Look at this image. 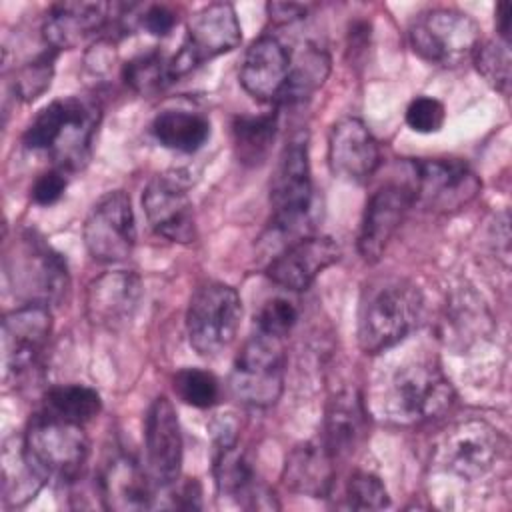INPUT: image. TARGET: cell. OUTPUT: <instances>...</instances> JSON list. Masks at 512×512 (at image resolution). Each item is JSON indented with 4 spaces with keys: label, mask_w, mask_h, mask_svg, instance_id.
<instances>
[{
    "label": "cell",
    "mask_w": 512,
    "mask_h": 512,
    "mask_svg": "<svg viewBox=\"0 0 512 512\" xmlns=\"http://www.w3.org/2000/svg\"><path fill=\"white\" fill-rule=\"evenodd\" d=\"M212 474L218 494L242 500L248 508H278L274 496L256 484L254 470L238 448L236 428L226 420L212 422Z\"/></svg>",
    "instance_id": "cell-14"
},
{
    "label": "cell",
    "mask_w": 512,
    "mask_h": 512,
    "mask_svg": "<svg viewBox=\"0 0 512 512\" xmlns=\"http://www.w3.org/2000/svg\"><path fill=\"white\" fill-rule=\"evenodd\" d=\"M284 484L296 494L324 498L332 490L334 460L322 442H304L292 448L284 464Z\"/></svg>",
    "instance_id": "cell-25"
},
{
    "label": "cell",
    "mask_w": 512,
    "mask_h": 512,
    "mask_svg": "<svg viewBox=\"0 0 512 512\" xmlns=\"http://www.w3.org/2000/svg\"><path fill=\"white\" fill-rule=\"evenodd\" d=\"M102 410L100 394L86 384H58L44 394V414L84 426Z\"/></svg>",
    "instance_id": "cell-30"
},
{
    "label": "cell",
    "mask_w": 512,
    "mask_h": 512,
    "mask_svg": "<svg viewBox=\"0 0 512 512\" xmlns=\"http://www.w3.org/2000/svg\"><path fill=\"white\" fill-rule=\"evenodd\" d=\"M240 40L242 28L232 4L214 2L200 8L188 18L186 38L176 56L170 58L174 80L188 74L206 60L234 50Z\"/></svg>",
    "instance_id": "cell-11"
},
{
    "label": "cell",
    "mask_w": 512,
    "mask_h": 512,
    "mask_svg": "<svg viewBox=\"0 0 512 512\" xmlns=\"http://www.w3.org/2000/svg\"><path fill=\"white\" fill-rule=\"evenodd\" d=\"M112 8L114 6L106 2L54 4L42 22V36L46 46H50L54 52L78 48L108 24Z\"/></svg>",
    "instance_id": "cell-23"
},
{
    "label": "cell",
    "mask_w": 512,
    "mask_h": 512,
    "mask_svg": "<svg viewBox=\"0 0 512 512\" xmlns=\"http://www.w3.org/2000/svg\"><path fill=\"white\" fill-rule=\"evenodd\" d=\"M292 66L290 50L270 34L250 44L240 66L242 88L260 102H278Z\"/></svg>",
    "instance_id": "cell-22"
},
{
    "label": "cell",
    "mask_w": 512,
    "mask_h": 512,
    "mask_svg": "<svg viewBox=\"0 0 512 512\" xmlns=\"http://www.w3.org/2000/svg\"><path fill=\"white\" fill-rule=\"evenodd\" d=\"M66 186H68L66 172L54 166V168L42 172V174L32 182L30 200H32L36 206H52V204H56V202L64 196Z\"/></svg>",
    "instance_id": "cell-39"
},
{
    "label": "cell",
    "mask_w": 512,
    "mask_h": 512,
    "mask_svg": "<svg viewBox=\"0 0 512 512\" xmlns=\"http://www.w3.org/2000/svg\"><path fill=\"white\" fill-rule=\"evenodd\" d=\"M122 80L136 94L152 96L172 84L174 76L170 70V60L162 52L150 50L134 56L122 66Z\"/></svg>",
    "instance_id": "cell-31"
},
{
    "label": "cell",
    "mask_w": 512,
    "mask_h": 512,
    "mask_svg": "<svg viewBox=\"0 0 512 512\" xmlns=\"http://www.w3.org/2000/svg\"><path fill=\"white\" fill-rule=\"evenodd\" d=\"M504 450L502 434L482 418H466L448 426L432 452L438 470L462 480L484 476Z\"/></svg>",
    "instance_id": "cell-10"
},
{
    "label": "cell",
    "mask_w": 512,
    "mask_h": 512,
    "mask_svg": "<svg viewBox=\"0 0 512 512\" xmlns=\"http://www.w3.org/2000/svg\"><path fill=\"white\" fill-rule=\"evenodd\" d=\"M454 402V388L430 356L400 362L372 396V410L392 424L412 426L442 416Z\"/></svg>",
    "instance_id": "cell-1"
},
{
    "label": "cell",
    "mask_w": 512,
    "mask_h": 512,
    "mask_svg": "<svg viewBox=\"0 0 512 512\" xmlns=\"http://www.w3.org/2000/svg\"><path fill=\"white\" fill-rule=\"evenodd\" d=\"M412 204L416 202L410 184H384L368 198L356 242L364 262L382 258Z\"/></svg>",
    "instance_id": "cell-16"
},
{
    "label": "cell",
    "mask_w": 512,
    "mask_h": 512,
    "mask_svg": "<svg viewBox=\"0 0 512 512\" xmlns=\"http://www.w3.org/2000/svg\"><path fill=\"white\" fill-rule=\"evenodd\" d=\"M242 300L238 292L218 280L200 284L186 310V334L200 356H216L226 350L240 328Z\"/></svg>",
    "instance_id": "cell-8"
},
{
    "label": "cell",
    "mask_w": 512,
    "mask_h": 512,
    "mask_svg": "<svg viewBox=\"0 0 512 512\" xmlns=\"http://www.w3.org/2000/svg\"><path fill=\"white\" fill-rule=\"evenodd\" d=\"M412 50L426 62L458 66L472 60L480 46L476 20L454 8H428L418 12L408 28Z\"/></svg>",
    "instance_id": "cell-7"
},
{
    "label": "cell",
    "mask_w": 512,
    "mask_h": 512,
    "mask_svg": "<svg viewBox=\"0 0 512 512\" xmlns=\"http://www.w3.org/2000/svg\"><path fill=\"white\" fill-rule=\"evenodd\" d=\"M82 238L88 254L106 264L126 260L136 244V220L124 190L104 194L86 216Z\"/></svg>",
    "instance_id": "cell-12"
},
{
    "label": "cell",
    "mask_w": 512,
    "mask_h": 512,
    "mask_svg": "<svg viewBox=\"0 0 512 512\" xmlns=\"http://www.w3.org/2000/svg\"><path fill=\"white\" fill-rule=\"evenodd\" d=\"M510 24H512V6L510 2H500L496 6V28L500 34V40L510 42Z\"/></svg>",
    "instance_id": "cell-42"
},
{
    "label": "cell",
    "mask_w": 512,
    "mask_h": 512,
    "mask_svg": "<svg viewBox=\"0 0 512 512\" xmlns=\"http://www.w3.org/2000/svg\"><path fill=\"white\" fill-rule=\"evenodd\" d=\"M298 320V310L286 298H272L264 302L256 316V330L268 336L284 338Z\"/></svg>",
    "instance_id": "cell-37"
},
{
    "label": "cell",
    "mask_w": 512,
    "mask_h": 512,
    "mask_svg": "<svg viewBox=\"0 0 512 512\" xmlns=\"http://www.w3.org/2000/svg\"><path fill=\"white\" fill-rule=\"evenodd\" d=\"M330 72V58L324 50L308 46L296 60H292L288 80L276 104L294 106L302 104L324 84Z\"/></svg>",
    "instance_id": "cell-29"
},
{
    "label": "cell",
    "mask_w": 512,
    "mask_h": 512,
    "mask_svg": "<svg viewBox=\"0 0 512 512\" xmlns=\"http://www.w3.org/2000/svg\"><path fill=\"white\" fill-rule=\"evenodd\" d=\"M328 164L334 176L362 184L380 166V146L358 118L338 120L328 136Z\"/></svg>",
    "instance_id": "cell-21"
},
{
    "label": "cell",
    "mask_w": 512,
    "mask_h": 512,
    "mask_svg": "<svg viewBox=\"0 0 512 512\" xmlns=\"http://www.w3.org/2000/svg\"><path fill=\"white\" fill-rule=\"evenodd\" d=\"M12 456H14V462H10L8 456H4L2 494H4V502L8 506H24L40 492L46 478H42L32 468V464L28 462V458L22 450V442H20V448Z\"/></svg>",
    "instance_id": "cell-32"
},
{
    "label": "cell",
    "mask_w": 512,
    "mask_h": 512,
    "mask_svg": "<svg viewBox=\"0 0 512 512\" xmlns=\"http://www.w3.org/2000/svg\"><path fill=\"white\" fill-rule=\"evenodd\" d=\"M6 278L26 304L60 302L68 290L66 260L34 232L20 234L4 256Z\"/></svg>",
    "instance_id": "cell-5"
},
{
    "label": "cell",
    "mask_w": 512,
    "mask_h": 512,
    "mask_svg": "<svg viewBox=\"0 0 512 512\" xmlns=\"http://www.w3.org/2000/svg\"><path fill=\"white\" fill-rule=\"evenodd\" d=\"M272 230L280 236H294L306 232V224L314 206V184L308 160L306 132L294 134L282 148L270 180Z\"/></svg>",
    "instance_id": "cell-4"
},
{
    "label": "cell",
    "mask_w": 512,
    "mask_h": 512,
    "mask_svg": "<svg viewBox=\"0 0 512 512\" xmlns=\"http://www.w3.org/2000/svg\"><path fill=\"white\" fill-rule=\"evenodd\" d=\"M22 450L42 478L70 482L78 478L88 458V438L82 426L42 412L30 420Z\"/></svg>",
    "instance_id": "cell-6"
},
{
    "label": "cell",
    "mask_w": 512,
    "mask_h": 512,
    "mask_svg": "<svg viewBox=\"0 0 512 512\" xmlns=\"http://www.w3.org/2000/svg\"><path fill=\"white\" fill-rule=\"evenodd\" d=\"M414 202L452 212L476 198L482 182L460 158H422L414 162Z\"/></svg>",
    "instance_id": "cell-13"
},
{
    "label": "cell",
    "mask_w": 512,
    "mask_h": 512,
    "mask_svg": "<svg viewBox=\"0 0 512 512\" xmlns=\"http://www.w3.org/2000/svg\"><path fill=\"white\" fill-rule=\"evenodd\" d=\"M472 62L478 74L504 96L510 88V42L504 40H488L480 42L476 48Z\"/></svg>",
    "instance_id": "cell-34"
},
{
    "label": "cell",
    "mask_w": 512,
    "mask_h": 512,
    "mask_svg": "<svg viewBox=\"0 0 512 512\" xmlns=\"http://www.w3.org/2000/svg\"><path fill=\"white\" fill-rule=\"evenodd\" d=\"M176 14L172 8L164 6V4H152L148 6L142 14H140V26L154 34V36H166L172 32V28L176 26Z\"/></svg>",
    "instance_id": "cell-40"
},
{
    "label": "cell",
    "mask_w": 512,
    "mask_h": 512,
    "mask_svg": "<svg viewBox=\"0 0 512 512\" xmlns=\"http://www.w3.org/2000/svg\"><path fill=\"white\" fill-rule=\"evenodd\" d=\"M142 208L150 228L158 236L178 244H190L196 240L194 204L186 186L178 178H152L144 188Z\"/></svg>",
    "instance_id": "cell-18"
},
{
    "label": "cell",
    "mask_w": 512,
    "mask_h": 512,
    "mask_svg": "<svg viewBox=\"0 0 512 512\" xmlns=\"http://www.w3.org/2000/svg\"><path fill=\"white\" fill-rule=\"evenodd\" d=\"M152 478L126 454L114 456L102 470L98 488L108 510H144L152 504Z\"/></svg>",
    "instance_id": "cell-24"
},
{
    "label": "cell",
    "mask_w": 512,
    "mask_h": 512,
    "mask_svg": "<svg viewBox=\"0 0 512 512\" xmlns=\"http://www.w3.org/2000/svg\"><path fill=\"white\" fill-rule=\"evenodd\" d=\"M152 136L168 150L192 154L210 138V122L204 114L184 108H168L152 120Z\"/></svg>",
    "instance_id": "cell-27"
},
{
    "label": "cell",
    "mask_w": 512,
    "mask_h": 512,
    "mask_svg": "<svg viewBox=\"0 0 512 512\" xmlns=\"http://www.w3.org/2000/svg\"><path fill=\"white\" fill-rule=\"evenodd\" d=\"M342 256L340 246L330 236H302L284 246L266 266V276L290 290L302 292Z\"/></svg>",
    "instance_id": "cell-19"
},
{
    "label": "cell",
    "mask_w": 512,
    "mask_h": 512,
    "mask_svg": "<svg viewBox=\"0 0 512 512\" xmlns=\"http://www.w3.org/2000/svg\"><path fill=\"white\" fill-rule=\"evenodd\" d=\"M266 10L274 24H290L304 18L308 12V6L296 4V2H268Z\"/></svg>",
    "instance_id": "cell-41"
},
{
    "label": "cell",
    "mask_w": 512,
    "mask_h": 512,
    "mask_svg": "<svg viewBox=\"0 0 512 512\" xmlns=\"http://www.w3.org/2000/svg\"><path fill=\"white\" fill-rule=\"evenodd\" d=\"M390 496L382 480L372 472H354L346 482V506L352 510H382Z\"/></svg>",
    "instance_id": "cell-36"
},
{
    "label": "cell",
    "mask_w": 512,
    "mask_h": 512,
    "mask_svg": "<svg viewBox=\"0 0 512 512\" xmlns=\"http://www.w3.org/2000/svg\"><path fill=\"white\" fill-rule=\"evenodd\" d=\"M174 394L188 406L212 408L220 400V382L212 372L182 368L172 376Z\"/></svg>",
    "instance_id": "cell-33"
},
{
    "label": "cell",
    "mask_w": 512,
    "mask_h": 512,
    "mask_svg": "<svg viewBox=\"0 0 512 512\" xmlns=\"http://www.w3.org/2000/svg\"><path fill=\"white\" fill-rule=\"evenodd\" d=\"M282 340L256 330L240 348L228 380L230 392L240 404L268 408L278 402L286 366Z\"/></svg>",
    "instance_id": "cell-9"
},
{
    "label": "cell",
    "mask_w": 512,
    "mask_h": 512,
    "mask_svg": "<svg viewBox=\"0 0 512 512\" xmlns=\"http://www.w3.org/2000/svg\"><path fill=\"white\" fill-rule=\"evenodd\" d=\"M364 420L366 408L354 392H338L330 398L320 442L334 462L354 452L364 432Z\"/></svg>",
    "instance_id": "cell-26"
},
{
    "label": "cell",
    "mask_w": 512,
    "mask_h": 512,
    "mask_svg": "<svg viewBox=\"0 0 512 512\" xmlns=\"http://www.w3.org/2000/svg\"><path fill=\"white\" fill-rule=\"evenodd\" d=\"M54 58L56 52L48 48L46 52L38 54L16 70L12 80V90L16 98H20L22 102H32L50 88L54 76Z\"/></svg>",
    "instance_id": "cell-35"
},
{
    "label": "cell",
    "mask_w": 512,
    "mask_h": 512,
    "mask_svg": "<svg viewBox=\"0 0 512 512\" xmlns=\"http://www.w3.org/2000/svg\"><path fill=\"white\" fill-rule=\"evenodd\" d=\"M52 332V312L46 304H24L2 318L4 380L18 378L36 366Z\"/></svg>",
    "instance_id": "cell-15"
},
{
    "label": "cell",
    "mask_w": 512,
    "mask_h": 512,
    "mask_svg": "<svg viewBox=\"0 0 512 512\" xmlns=\"http://www.w3.org/2000/svg\"><path fill=\"white\" fill-rule=\"evenodd\" d=\"M278 130L276 114L238 116L232 122L234 154L244 166H260L274 144Z\"/></svg>",
    "instance_id": "cell-28"
},
{
    "label": "cell",
    "mask_w": 512,
    "mask_h": 512,
    "mask_svg": "<svg viewBox=\"0 0 512 512\" xmlns=\"http://www.w3.org/2000/svg\"><path fill=\"white\" fill-rule=\"evenodd\" d=\"M146 472L154 486H172L182 468V432L176 410L166 396H158L146 414L144 424Z\"/></svg>",
    "instance_id": "cell-17"
},
{
    "label": "cell",
    "mask_w": 512,
    "mask_h": 512,
    "mask_svg": "<svg viewBox=\"0 0 512 512\" xmlns=\"http://www.w3.org/2000/svg\"><path fill=\"white\" fill-rule=\"evenodd\" d=\"M406 124L418 134L440 132L446 120L444 104L432 96H416L406 108Z\"/></svg>",
    "instance_id": "cell-38"
},
{
    "label": "cell",
    "mask_w": 512,
    "mask_h": 512,
    "mask_svg": "<svg viewBox=\"0 0 512 512\" xmlns=\"http://www.w3.org/2000/svg\"><path fill=\"white\" fill-rule=\"evenodd\" d=\"M422 314L420 290L402 278H384L366 286L358 310V344L380 354L400 344Z\"/></svg>",
    "instance_id": "cell-3"
},
{
    "label": "cell",
    "mask_w": 512,
    "mask_h": 512,
    "mask_svg": "<svg viewBox=\"0 0 512 512\" xmlns=\"http://www.w3.org/2000/svg\"><path fill=\"white\" fill-rule=\"evenodd\" d=\"M98 122L100 108L94 100L58 98L32 118L22 142L28 150L46 152L56 168L72 172L88 162Z\"/></svg>",
    "instance_id": "cell-2"
},
{
    "label": "cell",
    "mask_w": 512,
    "mask_h": 512,
    "mask_svg": "<svg viewBox=\"0 0 512 512\" xmlns=\"http://www.w3.org/2000/svg\"><path fill=\"white\" fill-rule=\"evenodd\" d=\"M142 280L130 270L104 272L88 284L86 316L104 330H120L138 312L142 300Z\"/></svg>",
    "instance_id": "cell-20"
}]
</instances>
